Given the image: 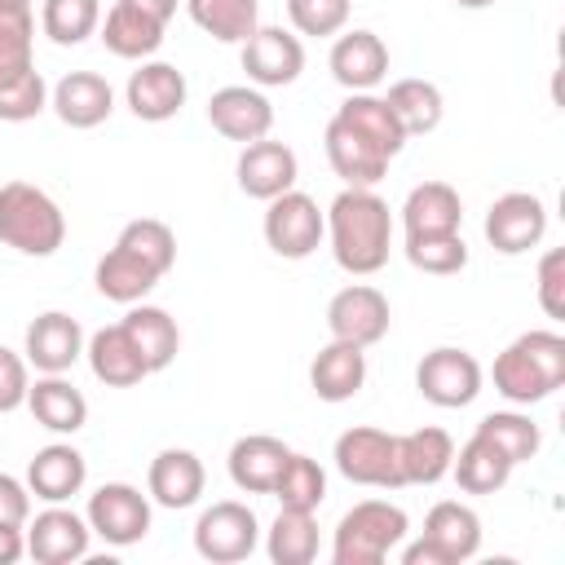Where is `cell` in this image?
<instances>
[{"label": "cell", "mask_w": 565, "mask_h": 565, "mask_svg": "<svg viewBox=\"0 0 565 565\" xmlns=\"http://www.w3.org/2000/svg\"><path fill=\"white\" fill-rule=\"evenodd\" d=\"M115 243H124L128 252H137L141 260H150L159 274H168V269L177 265V234H172V225H163V221H154V216L128 221Z\"/></svg>", "instance_id": "41"}, {"label": "cell", "mask_w": 565, "mask_h": 565, "mask_svg": "<svg viewBox=\"0 0 565 565\" xmlns=\"http://www.w3.org/2000/svg\"><path fill=\"white\" fill-rule=\"evenodd\" d=\"M406 260L424 274H459L468 265L463 234H419L406 238Z\"/></svg>", "instance_id": "42"}, {"label": "cell", "mask_w": 565, "mask_h": 565, "mask_svg": "<svg viewBox=\"0 0 565 565\" xmlns=\"http://www.w3.org/2000/svg\"><path fill=\"white\" fill-rule=\"evenodd\" d=\"M22 530H26V556L40 561V565H71V561H84V556H88L93 530H88V521H84L79 512L62 508V503L44 508V512H40L31 525H22Z\"/></svg>", "instance_id": "15"}, {"label": "cell", "mask_w": 565, "mask_h": 565, "mask_svg": "<svg viewBox=\"0 0 565 565\" xmlns=\"http://www.w3.org/2000/svg\"><path fill=\"white\" fill-rule=\"evenodd\" d=\"M26 388H31L26 358L0 344V415H9V411H18V406H26Z\"/></svg>", "instance_id": "47"}, {"label": "cell", "mask_w": 565, "mask_h": 565, "mask_svg": "<svg viewBox=\"0 0 565 565\" xmlns=\"http://www.w3.org/2000/svg\"><path fill=\"white\" fill-rule=\"evenodd\" d=\"M22 556H26V530L0 521V565H13V561H22Z\"/></svg>", "instance_id": "50"}, {"label": "cell", "mask_w": 565, "mask_h": 565, "mask_svg": "<svg viewBox=\"0 0 565 565\" xmlns=\"http://www.w3.org/2000/svg\"><path fill=\"white\" fill-rule=\"evenodd\" d=\"M335 468L344 481L353 486H375V490H402V463H397V433H384V428H371V424H358V428H344L335 437V450H331Z\"/></svg>", "instance_id": "5"}, {"label": "cell", "mask_w": 565, "mask_h": 565, "mask_svg": "<svg viewBox=\"0 0 565 565\" xmlns=\"http://www.w3.org/2000/svg\"><path fill=\"white\" fill-rule=\"evenodd\" d=\"M102 26V0H44L40 9V31L71 49V44H84L88 35H97Z\"/></svg>", "instance_id": "39"}, {"label": "cell", "mask_w": 565, "mask_h": 565, "mask_svg": "<svg viewBox=\"0 0 565 565\" xmlns=\"http://www.w3.org/2000/svg\"><path fill=\"white\" fill-rule=\"evenodd\" d=\"M455 459V441L446 428H415L397 437V463H402V486H437L450 472Z\"/></svg>", "instance_id": "30"}, {"label": "cell", "mask_w": 565, "mask_h": 565, "mask_svg": "<svg viewBox=\"0 0 565 565\" xmlns=\"http://www.w3.org/2000/svg\"><path fill=\"white\" fill-rule=\"evenodd\" d=\"M190 22L221 40V44H243L260 26V4L256 0H181Z\"/></svg>", "instance_id": "35"}, {"label": "cell", "mask_w": 565, "mask_h": 565, "mask_svg": "<svg viewBox=\"0 0 565 565\" xmlns=\"http://www.w3.org/2000/svg\"><path fill=\"white\" fill-rule=\"evenodd\" d=\"M18 13H31V0H0V18H18Z\"/></svg>", "instance_id": "52"}, {"label": "cell", "mask_w": 565, "mask_h": 565, "mask_svg": "<svg viewBox=\"0 0 565 565\" xmlns=\"http://www.w3.org/2000/svg\"><path fill=\"white\" fill-rule=\"evenodd\" d=\"M163 26H168V22H159V18H150V13H141V9H132V4H124V0H115V4L106 9V18H102L97 35H102L106 53H115V57H124V62H146V57L159 53Z\"/></svg>", "instance_id": "24"}, {"label": "cell", "mask_w": 565, "mask_h": 565, "mask_svg": "<svg viewBox=\"0 0 565 565\" xmlns=\"http://www.w3.org/2000/svg\"><path fill=\"white\" fill-rule=\"evenodd\" d=\"M331 75L340 88L349 93H371L384 75H388V49L375 31H340L331 44Z\"/></svg>", "instance_id": "19"}, {"label": "cell", "mask_w": 565, "mask_h": 565, "mask_svg": "<svg viewBox=\"0 0 565 565\" xmlns=\"http://www.w3.org/2000/svg\"><path fill=\"white\" fill-rule=\"evenodd\" d=\"M44 106H49V84H44V75H40L35 66H31L26 75L0 84V119H4V124H26V119H35Z\"/></svg>", "instance_id": "45"}, {"label": "cell", "mask_w": 565, "mask_h": 565, "mask_svg": "<svg viewBox=\"0 0 565 565\" xmlns=\"http://www.w3.org/2000/svg\"><path fill=\"white\" fill-rule=\"evenodd\" d=\"M362 384H366V349H358L349 340L322 344L318 358L309 362V388L322 402H349V397H358Z\"/></svg>", "instance_id": "25"}, {"label": "cell", "mask_w": 565, "mask_h": 565, "mask_svg": "<svg viewBox=\"0 0 565 565\" xmlns=\"http://www.w3.org/2000/svg\"><path fill=\"white\" fill-rule=\"evenodd\" d=\"M26 411L35 415L40 428L49 433H79L88 424V402L84 393L66 380V375H40L31 388H26Z\"/></svg>", "instance_id": "29"}, {"label": "cell", "mask_w": 565, "mask_h": 565, "mask_svg": "<svg viewBox=\"0 0 565 565\" xmlns=\"http://www.w3.org/2000/svg\"><path fill=\"white\" fill-rule=\"evenodd\" d=\"M335 115H340L344 124H353L366 141H375L388 159H397V154H402V146L411 141V137L402 132L397 115L388 110V102H384V97H375V93H349V97L335 106Z\"/></svg>", "instance_id": "34"}, {"label": "cell", "mask_w": 565, "mask_h": 565, "mask_svg": "<svg viewBox=\"0 0 565 565\" xmlns=\"http://www.w3.org/2000/svg\"><path fill=\"white\" fill-rule=\"evenodd\" d=\"M388 296L371 282H353V287H340L327 305V327H331V340H349L358 349H371L388 335Z\"/></svg>", "instance_id": "11"}, {"label": "cell", "mask_w": 565, "mask_h": 565, "mask_svg": "<svg viewBox=\"0 0 565 565\" xmlns=\"http://www.w3.org/2000/svg\"><path fill=\"white\" fill-rule=\"evenodd\" d=\"M66 238L62 207L31 181L0 185V243L22 256H53Z\"/></svg>", "instance_id": "3"}, {"label": "cell", "mask_w": 565, "mask_h": 565, "mask_svg": "<svg viewBox=\"0 0 565 565\" xmlns=\"http://www.w3.org/2000/svg\"><path fill=\"white\" fill-rule=\"evenodd\" d=\"M22 353H26V366H35L40 375H66L84 353V331L71 313L49 309L26 327Z\"/></svg>", "instance_id": "16"}, {"label": "cell", "mask_w": 565, "mask_h": 565, "mask_svg": "<svg viewBox=\"0 0 565 565\" xmlns=\"http://www.w3.org/2000/svg\"><path fill=\"white\" fill-rule=\"evenodd\" d=\"M349 9H353V0H287V18H291L296 35H313V40L340 35L349 22Z\"/></svg>", "instance_id": "44"}, {"label": "cell", "mask_w": 565, "mask_h": 565, "mask_svg": "<svg viewBox=\"0 0 565 565\" xmlns=\"http://www.w3.org/2000/svg\"><path fill=\"white\" fill-rule=\"evenodd\" d=\"M49 106L57 110V119L66 128H97L110 119L115 110V88L106 84V75L97 71H71L53 84L49 93Z\"/></svg>", "instance_id": "20"}, {"label": "cell", "mask_w": 565, "mask_h": 565, "mask_svg": "<svg viewBox=\"0 0 565 565\" xmlns=\"http://www.w3.org/2000/svg\"><path fill=\"white\" fill-rule=\"evenodd\" d=\"M84 353H88V366H93V375H97L106 388H132V384H141V380L150 375L146 358L137 353L132 335L124 331V322L93 331V335L84 340Z\"/></svg>", "instance_id": "23"}, {"label": "cell", "mask_w": 565, "mask_h": 565, "mask_svg": "<svg viewBox=\"0 0 565 565\" xmlns=\"http://www.w3.org/2000/svg\"><path fill=\"white\" fill-rule=\"evenodd\" d=\"M287 455L291 450L278 437L247 433V437H238L230 446V481L238 490H247V494H269L274 481H278V472H282V463H287Z\"/></svg>", "instance_id": "27"}, {"label": "cell", "mask_w": 565, "mask_h": 565, "mask_svg": "<svg viewBox=\"0 0 565 565\" xmlns=\"http://www.w3.org/2000/svg\"><path fill=\"white\" fill-rule=\"evenodd\" d=\"M481 230H486V243L494 252L521 256V252H530V247L543 243V234H547V207L530 190H508V194H499L490 203Z\"/></svg>", "instance_id": "10"}, {"label": "cell", "mask_w": 565, "mask_h": 565, "mask_svg": "<svg viewBox=\"0 0 565 565\" xmlns=\"http://www.w3.org/2000/svg\"><path fill=\"white\" fill-rule=\"evenodd\" d=\"M459 225H463V203H459V190L446 185V181H424L402 203V230H406V238H419V234H459Z\"/></svg>", "instance_id": "26"}, {"label": "cell", "mask_w": 565, "mask_h": 565, "mask_svg": "<svg viewBox=\"0 0 565 565\" xmlns=\"http://www.w3.org/2000/svg\"><path fill=\"white\" fill-rule=\"evenodd\" d=\"M207 124L225 141H260L274 128V106L256 84H225L207 97Z\"/></svg>", "instance_id": "13"}, {"label": "cell", "mask_w": 565, "mask_h": 565, "mask_svg": "<svg viewBox=\"0 0 565 565\" xmlns=\"http://www.w3.org/2000/svg\"><path fill=\"white\" fill-rule=\"evenodd\" d=\"M159 269L150 265V260H141L137 252H128L124 243H115L102 260H97V269H93V282H97V291L106 296V300H115V305H137V300H146L154 287H159Z\"/></svg>", "instance_id": "28"}, {"label": "cell", "mask_w": 565, "mask_h": 565, "mask_svg": "<svg viewBox=\"0 0 565 565\" xmlns=\"http://www.w3.org/2000/svg\"><path fill=\"white\" fill-rule=\"evenodd\" d=\"M327 238V216L305 190H282L265 207V243L282 260H305L322 247Z\"/></svg>", "instance_id": "6"}, {"label": "cell", "mask_w": 565, "mask_h": 565, "mask_svg": "<svg viewBox=\"0 0 565 565\" xmlns=\"http://www.w3.org/2000/svg\"><path fill=\"white\" fill-rule=\"evenodd\" d=\"M124 4H132V9H141V13H150V18H159V22H168L181 0H124Z\"/></svg>", "instance_id": "51"}, {"label": "cell", "mask_w": 565, "mask_h": 565, "mask_svg": "<svg viewBox=\"0 0 565 565\" xmlns=\"http://www.w3.org/2000/svg\"><path fill=\"white\" fill-rule=\"evenodd\" d=\"M265 552H269L274 565H309L318 556V521H313V512L278 508V516L269 525V539H265Z\"/></svg>", "instance_id": "37"}, {"label": "cell", "mask_w": 565, "mask_h": 565, "mask_svg": "<svg viewBox=\"0 0 565 565\" xmlns=\"http://www.w3.org/2000/svg\"><path fill=\"white\" fill-rule=\"evenodd\" d=\"M402 565H450V561H446V552H441L433 539H424V534H419L415 543H406V547H402Z\"/></svg>", "instance_id": "49"}, {"label": "cell", "mask_w": 565, "mask_h": 565, "mask_svg": "<svg viewBox=\"0 0 565 565\" xmlns=\"http://www.w3.org/2000/svg\"><path fill=\"white\" fill-rule=\"evenodd\" d=\"M450 472H455V481H459L463 494H494V490L508 486L512 463H508V455L494 441H486L481 433H472L459 446V455L450 459Z\"/></svg>", "instance_id": "33"}, {"label": "cell", "mask_w": 565, "mask_h": 565, "mask_svg": "<svg viewBox=\"0 0 565 565\" xmlns=\"http://www.w3.org/2000/svg\"><path fill=\"white\" fill-rule=\"evenodd\" d=\"M472 433H481L486 441H494V446L508 455V463H512V468H516V463H525V459H534V455H539V446H543L539 424H534L530 415H521V411H490Z\"/></svg>", "instance_id": "40"}, {"label": "cell", "mask_w": 565, "mask_h": 565, "mask_svg": "<svg viewBox=\"0 0 565 565\" xmlns=\"http://www.w3.org/2000/svg\"><path fill=\"white\" fill-rule=\"evenodd\" d=\"M494 393L512 406H534L565 384V335L561 331H525L516 335L490 366Z\"/></svg>", "instance_id": "2"}, {"label": "cell", "mask_w": 565, "mask_h": 565, "mask_svg": "<svg viewBox=\"0 0 565 565\" xmlns=\"http://www.w3.org/2000/svg\"><path fill=\"white\" fill-rule=\"evenodd\" d=\"M322 146H327V163H331V172L344 181V185H375V181H384V172H388V154L375 146V141H366L353 124H344L340 115H331V124H327V132H322Z\"/></svg>", "instance_id": "18"}, {"label": "cell", "mask_w": 565, "mask_h": 565, "mask_svg": "<svg viewBox=\"0 0 565 565\" xmlns=\"http://www.w3.org/2000/svg\"><path fill=\"white\" fill-rule=\"evenodd\" d=\"M124 331L132 335V344H137V353L146 358L150 375L172 366V358H177V349H181V331H177V318H172L168 309L137 300V305L124 313Z\"/></svg>", "instance_id": "32"}, {"label": "cell", "mask_w": 565, "mask_h": 565, "mask_svg": "<svg viewBox=\"0 0 565 565\" xmlns=\"http://www.w3.org/2000/svg\"><path fill=\"white\" fill-rule=\"evenodd\" d=\"M26 516H31V490H26L18 477L0 472V521L26 525Z\"/></svg>", "instance_id": "48"}, {"label": "cell", "mask_w": 565, "mask_h": 565, "mask_svg": "<svg viewBox=\"0 0 565 565\" xmlns=\"http://www.w3.org/2000/svg\"><path fill=\"white\" fill-rule=\"evenodd\" d=\"M124 102L141 124H163L185 106V75L172 62H141L128 84H124Z\"/></svg>", "instance_id": "17"}, {"label": "cell", "mask_w": 565, "mask_h": 565, "mask_svg": "<svg viewBox=\"0 0 565 565\" xmlns=\"http://www.w3.org/2000/svg\"><path fill=\"white\" fill-rule=\"evenodd\" d=\"M256 543H260V521L238 499H221V503L203 508L194 521V552L212 565L247 561L256 552Z\"/></svg>", "instance_id": "7"}, {"label": "cell", "mask_w": 565, "mask_h": 565, "mask_svg": "<svg viewBox=\"0 0 565 565\" xmlns=\"http://www.w3.org/2000/svg\"><path fill=\"white\" fill-rule=\"evenodd\" d=\"M269 494L278 499V508L318 512V508H322V499H327V472H322V463H318V459H309V455H296V450H291Z\"/></svg>", "instance_id": "38"}, {"label": "cell", "mask_w": 565, "mask_h": 565, "mask_svg": "<svg viewBox=\"0 0 565 565\" xmlns=\"http://www.w3.org/2000/svg\"><path fill=\"white\" fill-rule=\"evenodd\" d=\"M35 66V18L18 13V18H0V84L18 79Z\"/></svg>", "instance_id": "43"}, {"label": "cell", "mask_w": 565, "mask_h": 565, "mask_svg": "<svg viewBox=\"0 0 565 565\" xmlns=\"http://www.w3.org/2000/svg\"><path fill=\"white\" fill-rule=\"evenodd\" d=\"M384 102H388V110L397 115V124H402L406 137H424V132H433V128L441 124V115H446L441 88H437L433 79H397V84L388 88Z\"/></svg>", "instance_id": "36"}, {"label": "cell", "mask_w": 565, "mask_h": 565, "mask_svg": "<svg viewBox=\"0 0 565 565\" xmlns=\"http://www.w3.org/2000/svg\"><path fill=\"white\" fill-rule=\"evenodd\" d=\"M424 539H433L446 552L450 565L472 561L477 547H481V516L468 503H459V499H441L424 516Z\"/></svg>", "instance_id": "31"}, {"label": "cell", "mask_w": 565, "mask_h": 565, "mask_svg": "<svg viewBox=\"0 0 565 565\" xmlns=\"http://www.w3.org/2000/svg\"><path fill=\"white\" fill-rule=\"evenodd\" d=\"M88 481V463L71 441H53L44 450H35V459L26 463V490L44 503H66L84 490Z\"/></svg>", "instance_id": "22"}, {"label": "cell", "mask_w": 565, "mask_h": 565, "mask_svg": "<svg viewBox=\"0 0 565 565\" xmlns=\"http://www.w3.org/2000/svg\"><path fill=\"white\" fill-rule=\"evenodd\" d=\"M406 530H411V521L397 503L362 499L340 516V525L331 534V561L335 565H380V561H388L393 547L406 543Z\"/></svg>", "instance_id": "4"}, {"label": "cell", "mask_w": 565, "mask_h": 565, "mask_svg": "<svg viewBox=\"0 0 565 565\" xmlns=\"http://www.w3.org/2000/svg\"><path fill=\"white\" fill-rule=\"evenodd\" d=\"M234 177H238V190L247 199H278L282 190H296V177H300V163H296V150L287 141H247L238 150V163H234Z\"/></svg>", "instance_id": "14"}, {"label": "cell", "mask_w": 565, "mask_h": 565, "mask_svg": "<svg viewBox=\"0 0 565 565\" xmlns=\"http://www.w3.org/2000/svg\"><path fill=\"white\" fill-rule=\"evenodd\" d=\"M203 481H207L203 459H199L194 450H181V446L159 450V455L150 459V472H146L150 499H154L159 508H172V512L194 508L199 494H203Z\"/></svg>", "instance_id": "21"}, {"label": "cell", "mask_w": 565, "mask_h": 565, "mask_svg": "<svg viewBox=\"0 0 565 565\" xmlns=\"http://www.w3.org/2000/svg\"><path fill=\"white\" fill-rule=\"evenodd\" d=\"M455 4H459V9H490L494 0H455Z\"/></svg>", "instance_id": "53"}, {"label": "cell", "mask_w": 565, "mask_h": 565, "mask_svg": "<svg viewBox=\"0 0 565 565\" xmlns=\"http://www.w3.org/2000/svg\"><path fill=\"white\" fill-rule=\"evenodd\" d=\"M415 388H419L424 402H433L441 411H459V406L477 402V393H481V362L468 349L441 344V349L419 358Z\"/></svg>", "instance_id": "9"}, {"label": "cell", "mask_w": 565, "mask_h": 565, "mask_svg": "<svg viewBox=\"0 0 565 565\" xmlns=\"http://www.w3.org/2000/svg\"><path fill=\"white\" fill-rule=\"evenodd\" d=\"M327 216V238H331V256L344 274H380L388 265V247H393V216L388 203L371 190V185H344Z\"/></svg>", "instance_id": "1"}, {"label": "cell", "mask_w": 565, "mask_h": 565, "mask_svg": "<svg viewBox=\"0 0 565 565\" xmlns=\"http://www.w3.org/2000/svg\"><path fill=\"white\" fill-rule=\"evenodd\" d=\"M243 71L256 88H282L296 84L305 71V44L300 35L282 31V26H256L243 40Z\"/></svg>", "instance_id": "12"}, {"label": "cell", "mask_w": 565, "mask_h": 565, "mask_svg": "<svg viewBox=\"0 0 565 565\" xmlns=\"http://www.w3.org/2000/svg\"><path fill=\"white\" fill-rule=\"evenodd\" d=\"M84 521L110 547H132L150 534V499L128 481H106L88 494Z\"/></svg>", "instance_id": "8"}, {"label": "cell", "mask_w": 565, "mask_h": 565, "mask_svg": "<svg viewBox=\"0 0 565 565\" xmlns=\"http://www.w3.org/2000/svg\"><path fill=\"white\" fill-rule=\"evenodd\" d=\"M539 305L547 318H565V252L552 247L539 260Z\"/></svg>", "instance_id": "46"}]
</instances>
